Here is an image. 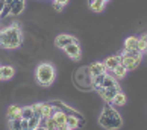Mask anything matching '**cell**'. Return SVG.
I'll return each instance as SVG.
<instances>
[{
	"mask_svg": "<svg viewBox=\"0 0 147 130\" xmlns=\"http://www.w3.org/2000/svg\"><path fill=\"white\" fill-rule=\"evenodd\" d=\"M23 42V35H21V29L18 23H14L5 30L0 32V46L8 48V50H14L18 48Z\"/></svg>",
	"mask_w": 147,
	"mask_h": 130,
	"instance_id": "cell-1",
	"label": "cell"
},
{
	"mask_svg": "<svg viewBox=\"0 0 147 130\" xmlns=\"http://www.w3.org/2000/svg\"><path fill=\"white\" fill-rule=\"evenodd\" d=\"M99 124L106 130H118L123 126V118L115 109H114V106H111L109 103H108V105L103 107V111L99 117Z\"/></svg>",
	"mask_w": 147,
	"mask_h": 130,
	"instance_id": "cell-2",
	"label": "cell"
},
{
	"mask_svg": "<svg viewBox=\"0 0 147 130\" xmlns=\"http://www.w3.org/2000/svg\"><path fill=\"white\" fill-rule=\"evenodd\" d=\"M35 77H36L40 85L50 86L53 83V80H55V77H56V70L52 64L41 62V64H38V67L35 68Z\"/></svg>",
	"mask_w": 147,
	"mask_h": 130,
	"instance_id": "cell-3",
	"label": "cell"
},
{
	"mask_svg": "<svg viewBox=\"0 0 147 130\" xmlns=\"http://www.w3.org/2000/svg\"><path fill=\"white\" fill-rule=\"evenodd\" d=\"M143 53L140 50H130V52H123L120 55V64L126 70H135L141 62Z\"/></svg>",
	"mask_w": 147,
	"mask_h": 130,
	"instance_id": "cell-4",
	"label": "cell"
},
{
	"mask_svg": "<svg viewBox=\"0 0 147 130\" xmlns=\"http://www.w3.org/2000/svg\"><path fill=\"white\" fill-rule=\"evenodd\" d=\"M74 80H76V83H78L79 88H82V89L92 88V76H91L88 68H80L78 71V74H76Z\"/></svg>",
	"mask_w": 147,
	"mask_h": 130,
	"instance_id": "cell-5",
	"label": "cell"
},
{
	"mask_svg": "<svg viewBox=\"0 0 147 130\" xmlns=\"http://www.w3.org/2000/svg\"><path fill=\"white\" fill-rule=\"evenodd\" d=\"M64 52H65V55H67L70 59H73V61H79L80 56H82V48H80V46H79V41L67 46L64 48Z\"/></svg>",
	"mask_w": 147,
	"mask_h": 130,
	"instance_id": "cell-6",
	"label": "cell"
},
{
	"mask_svg": "<svg viewBox=\"0 0 147 130\" xmlns=\"http://www.w3.org/2000/svg\"><path fill=\"white\" fill-rule=\"evenodd\" d=\"M73 42H78V40L73 36V35H67V34H61V35H58L56 36V40H55V46L58 48H64L70 46V44H73Z\"/></svg>",
	"mask_w": 147,
	"mask_h": 130,
	"instance_id": "cell-7",
	"label": "cell"
},
{
	"mask_svg": "<svg viewBox=\"0 0 147 130\" xmlns=\"http://www.w3.org/2000/svg\"><path fill=\"white\" fill-rule=\"evenodd\" d=\"M120 91V88H118V85H115V86H112V88H100L97 92L100 94V97L103 100H105L106 103H109L111 105V101H112V99L115 97V94Z\"/></svg>",
	"mask_w": 147,
	"mask_h": 130,
	"instance_id": "cell-8",
	"label": "cell"
},
{
	"mask_svg": "<svg viewBox=\"0 0 147 130\" xmlns=\"http://www.w3.org/2000/svg\"><path fill=\"white\" fill-rule=\"evenodd\" d=\"M11 3V15H20L26 8L24 0H8Z\"/></svg>",
	"mask_w": 147,
	"mask_h": 130,
	"instance_id": "cell-9",
	"label": "cell"
},
{
	"mask_svg": "<svg viewBox=\"0 0 147 130\" xmlns=\"http://www.w3.org/2000/svg\"><path fill=\"white\" fill-rule=\"evenodd\" d=\"M6 118H8L9 121H12V120H20V118H21V107L17 106V105L9 106L8 111H6Z\"/></svg>",
	"mask_w": 147,
	"mask_h": 130,
	"instance_id": "cell-10",
	"label": "cell"
},
{
	"mask_svg": "<svg viewBox=\"0 0 147 130\" xmlns=\"http://www.w3.org/2000/svg\"><path fill=\"white\" fill-rule=\"evenodd\" d=\"M88 70H90L91 76L94 77V76H99V74L106 73V65H105V62H94V64H91L90 67H88Z\"/></svg>",
	"mask_w": 147,
	"mask_h": 130,
	"instance_id": "cell-11",
	"label": "cell"
},
{
	"mask_svg": "<svg viewBox=\"0 0 147 130\" xmlns=\"http://www.w3.org/2000/svg\"><path fill=\"white\" fill-rule=\"evenodd\" d=\"M52 118H53V121H55L56 127L67 124V113L62 112V111H55V112H53V115H52Z\"/></svg>",
	"mask_w": 147,
	"mask_h": 130,
	"instance_id": "cell-12",
	"label": "cell"
},
{
	"mask_svg": "<svg viewBox=\"0 0 147 130\" xmlns=\"http://www.w3.org/2000/svg\"><path fill=\"white\" fill-rule=\"evenodd\" d=\"M106 73H108V74H111L112 77H115V79H123L124 76H126V73H127V70L124 68V67H123L121 64H120L118 67H115V68H114V70H108Z\"/></svg>",
	"mask_w": 147,
	"mask_h": 130,
	"instance_id": "cell-13",
	"label": "cell"
},
{
	"mask_svg": "<svg viewBox=\"0 0 147 130\" xmlns=\"http://www.w3.org/2000/svg\"><path fill=\"white\" fill-rule=\"evenodd\" d=\"M138 38L137 36H129L124 41V52H130V50H138Z\"/></svg>",
	"mask_w": 147,
	"mask_h": 130,
	"instance_id": "cell-14",
	"label": "cell"
},
{
	"mask_svg": "<svg viewBox=\"0 0 147 130\" xmlns=\"http://www.w3.org/2000/svg\"><path fill=\"white\" fill-rule=\"evenodd\" d=\"M88 5H90L91 11H94V12H102L103 8H105V5H106V2L105 0H90Z\"/></svg>",
	"mask_w": 147,
	"mask_h": 130,
	"instance_id": "cell-15",
	"label": "cell"
},
{
	"mask_svg": "<svg viewBox=\"0 0 147 130\" xmlns=\"http://www.w3.org/2000/svg\"><path fill=\"white\" fill-rule=\"evenodd\" d=\"M105 65H106V71H108V70H114L115 67H118V65H120V55L118 56H109V58H106Z\"/></svg>",
	"mask_w": 147,
	"mask_h": 130,
	"instance_id": "cell-16",
	"label": "cell"
},
{
	"mask_svg": "<svg viewBox=\"0 0 147 130\" xmlns=\"http://www.w3.org/2000/svg\"><path fill=\"white\" fill-rule=\"evenodd\" d=\"M117 85V79L115 77H112V76L111 74H105V79H103V83H102V86H100V88H112V86H115ZM99 88V89H100ZM99 89H97V91H99Z\"/></svg>",
	"mask_w": 147,
	"mask_h": 130,
	"instance_id": "cell-17",
	"label": "cell"
},
{
	"mask_svg": "<svg viewBox=\"0 0 147 130\" xmlns=\"http://www.w3.org/2000/svg\"><path fill=\"white\" fill-rule=\"evenodd\" d=\"M124 103H126V95H124L123 91H118V92L115 94V97L112 99L111 105L112 106H123Z\"/></svg>",
	"mask_w": 147,
	"mask_h": 130,
	"instance_id": "cell-18",
	"label": "cell"
},
{
	"mask_svg": "<svg viewBox=\"0 0 147 130\" xmlns=\"http://www.w3.org/2000/svg\"><path fill=\"white\" fill-rule=\"evenodd\" d=\"M2 73H3V80H9V79L14 77L15 70H14V67H11V65H5V67H2Z\"/></svg>",
	"mask_w": 147,
	"mask_h": 130,
	"instance_id": "cell-19",
	"label": "cell"
},
{
	"mask_svg": "<svg viewBox=\"0 0 147 130\" xmlns=\"http://www.w3.org/2000/svg\"><path fill=\"white\" fill-rule=\"evenodd\" d=\"M53 112H55V109L52 107L50 103H44V106H42V120L50 118V117L53 115Z\"/></svg>",
	"mask_w": 147,
	"mask_h": 130,
	"instance_id": "cell-20",
	"label": "cell"
},
{
	"mask_svg": "<svg viewBox=\"0 0 147 130\" xmlns=\"http://www.w3.org/2000/svg\"><path fill=\"white\" fill-rule=\"evenodd\" d=\"M32 117H34V109H32V106L21 107V120H30Z\"/></svg>",
	"mask_w": 147,
	"mask_h": 130,
	"instance_id": "cell-21",
	"label": "cell"
},
{
	"mask_svg": "<svg viewBox=\"0 0 147 130\" xmlns=\"http://www.w3.org/2000/svg\"><path fill=\"white\" fill-rule=\"evenodd\" d=\"M137 48H138L141 53L147 52V34H144L141 38H138V47Z\"/></svg>",
	"mask_w": 147,
	"mask_h": 130,
	"instance_id": "cell-22",
	"label": "cell"
},
{
	"mask_svg": "<svg viewBox=\"0 0 147 130\" xmlns=\"http://www.w3.org/2000/svg\"><path fill=\"white\" fill-rule=\"evenodd\" d=\"M42 106H44V103H35V105H32V109H34V115L38 117L40 120H42Z\"/></svg>",
	"mask_w": 147,
	"mask_h": 130,
	"instance_id": "cell-23",
	"label": "cell"
},
{
	"mask_svg": "<svg viewBox=\"0 0 147 130\" xmlns=\"http://www.w3.org/2000/svg\"><path fill=\"white\" fill-rule=\"evenodd\" d=\"M40 123H41V120H40V118H38V117H32L30 118V120H29V130H35L38 126H40Z\"/></svg>",
	"mask_w": 147,
	"mask_h": 130,
	"instance_id": "cell-24",
	"label": "cell"
},
{
	"mask_svg": "<svg viewBox=\"0 0 147 130\" xmlns=\"http://www.w3.org/2000/svg\"><path fill=\"white\" fill-rule=\"evenodd\" d=\"M20 120H21V118H20ZM20 120H12V121H9L11 130H23V129H21V124H20Z\"/></svg>",
	"mask_w": 147,
	"mask_h": 130,
	"instance_id": "cell-25",
	"label": "cell"
},
{
	"mask_svg": "<svg viewBox=\"0 0 147 130\" xmlns=\"http://www.w3.org/2000/svg\"><path fill=\"white\" fill-rule=\"evenodd\" d=\"M9 15H11V3L8 2V3H6V6L3 8L2 14H0V18H6V17H9Z\"/></svg>",
	"mask_w": 147,
	"mask_h": 130,
	"instance_id": "cell-26",
	"label": "cell"
},
{
	"mask_svg": "<svg viewBox=\"0 0 147 130\" xmlns=\"http://www.w3.org/2000/svg\"><path fill=\"white\" fill-rule=\"evenodd\" d=\"M20 124L23 130H29V120H20Z\"/></svg>",
	"mask_w": 147,
	"mask_h": 130,
	"instance_id": "cell-27",
	"label": "cell"
},
{
	"mask_svg": "<svg viewBox=\"0 0 147 130\" xmlns=\"http://www.w3.org/2000/svg\"><path fill=\"white\" fill-rule=\"evenodd\" d=\"M56 130H74V129L70 127V126H67V124H64V126H58Z\"/></svg>",
	"mask_w": 147,
	"mask_h": 130,
	"instance_id": "cell-28",
	"label": "cell"
},
{
	"mask_svg": "<svg viewBox=\"0 0 147 130\" xmlns=\"http://www.w3.org/2000/svg\"><path fill=\"white\" fill-rule=\"evenodd\" d=\"M6 3H8V0H0V14H2L3 8L6 6Z\"/></svg>",
	"mask_w": 147,
	"mask_h": 130,
	"instance_id": "cell-29",
	"label": "cell"
},
{
	"mask_svg": "<svg viewBox=\"0 0 147 130\" xmlns=\"http://www.w3.org/2000/svg\"><path fill=\"white\" fill-rule=\"evenodd\" d=\"M55 3H59V5H62V6H65V5L68 3V0H53Z\"/></svg>",
	"mask_w": 147,
	"mask_h": 130,
	"instance_id": "cell-30",
	"label": "cell"
},
{
	"mask_svg": "<svg viewBox=\"0 0 147 130\" xmlns=\"http://www.w3.org/2000/svg\"><path fill=\"white\" fill-rule=\"evenodd\" d=\"M53 8H55L56 11H62V5H59V3H55V2H53Z\"/></svg>",
	"mask_w": 147,
	"mask_h": 130,
	"instance_id": "cell-31",
	"label": "cell"
},
{
	"mask_svg": "<svg viewBox=\"0 0 147 130\" xmlns=\"http://www.w3.org/2000/svg\"><path fill=\"white\" fill-rule=\"evenodd\" d=\"M35 130H49V129H47V127H44V126H38Z\"/></svg>",
	"mask_w": 147,
	"mask_h": 130,
	"instance_id": "cell-32",
	"label": "cell"
},
{
	"mask_svg": "<svg viewBox=\"0 0 147 130\" xmlns=\"http://www.w3.org/2000/svg\"><path fill=\"white\" fill-rule=\"evenodd\" d=\"M0 80H3V73H2V67H0Z\"/></svg>",
	"mask_w": 147,
	"mask_h": 130,
	"instance_id": "cell-33",
	"label": "cell"
},
{
	"mask_svg": "<svg viewBox=\"0 0 147 130\" xmlns=\"http://www.w3.org/2000/svg\"><path fill=\"white\" fill-rule=\"evenodd\" d=\"M105 2H108V0H105Z\"/></svg>",
	"mask_w": 147,
	"mask_h": 130,
	"instance_id": "cell-34",
	"label": "cell"
},
{
	"mask_svg": "<svg viewBox=\"0 0 147 130\" xmlns=\"http://www.w3.org/2000/svg\"><path fill=\"white\" fill-rule=\"evenodd\" d=\"M0 20H2V18H0Z\"/></svg>",
	"mask_w": 147,
	"mask_h": 130,
	"instance_id": "cell-35",
	"label": "cell"
}]
</instances>
